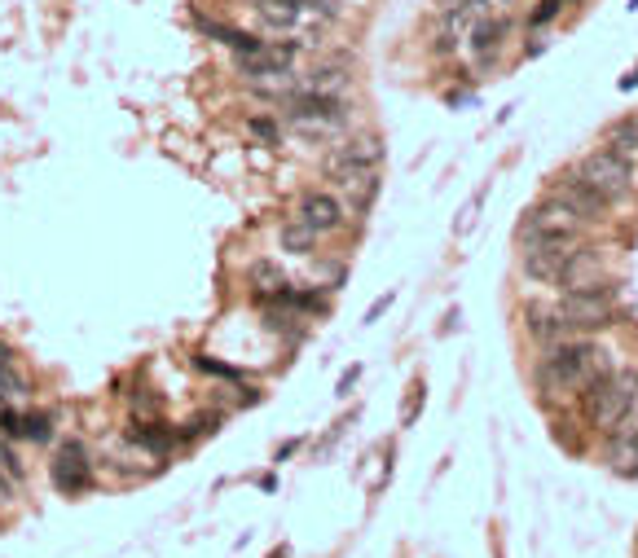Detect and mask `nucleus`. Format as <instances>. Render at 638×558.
I'll return each instance as SVG.
<instances>
[{"mask_svg": "<svg viewBox=\"0 0 638 558\" xmlns=\"http://www.w3.org/2000/svg\"><path fill=\"white\" fill-rule=\"evenodd\" d=\"M18 440H31V444H49V440H53V414H44V409H22V422H18Z\"/></svg>", "mask_w": 638, "mask_h": 558, "instance_id": "obj_20", "label": "nucleus"}, {"mask_svg": "<svg viewBox=\"0 0 638 558\" xmlns=\"http://www.w3.org/2000/svg\"><path fill=\"white\" fill-rule=\"evenodd\" d=\"M198 370H207V374H220V378H238V370L234 365H220V361H212V356H198Z\"/></svg>", "mask_w": 638, "mask_h": 558, "instance_id": "obj_27", "label": "nucleus"}, {"mask_svg": "<svg viewBox=\"0 0 638 558\" xmlns=\"http://www.w3.org/2000/svg\"><path fill=\"white\" fill-rule=\"evenodd\" d=\"M128 440H132V444H141V449H146V453H154V457H163V453H172V444L181 440V435H176V431H172L163 418H146V422H137V418H132Z\"/></svg>", "mask_w": 638, "mask_h": 558, "instance_id": "obj_16", "label": "nucleus"}, {"mask_svg": "<svg viewBox=\"0 0 638 558\" xmlns=\"http://www.w3.org/2000/svg\"><path fill=\"white\" fill-rule=\"evenodd\" d=\"M608 466H612V475H621V479H634L638 475V422L625 418L621 427L612 431Z\"/></svg>", "mask_w": 638, "mask_h": 558, "instance_id": "obj_15", "label": "nucleus"}, {"mask_svg": "<svg viewBox=\"0 0 638 558\" xmlns=\"http://www.w3.org/2000/svg\"><path fill=\"white\" fill-rule=\"evenodd\" d=\"M317 238H322V233H313L304 220H286V225L278 229V247L286 255H313L317 251Z\"/></svg>", "mask_w": 638, "mask_h": 558, "instance_id": "obj_19", "label": "nucleus"}, {"mask_svg": "<svg viewBox=\"0 0 638 558\" xmlns=\"http://www.w3.org/2000/svg\"><path fill=\"white\" fill-rule=\"evenodd\" d=\"M27 392H31L27 374L14 365V352L0 343V405H18V400H27Z\"/></svg>", "mask_w": 638, "mask_h": 558, "instance_id": "obj_17", "label": "nucleus"}, {"mask_svg": "<svg viewBox=\"0 0 638 558\" xmlns=\"http://www.w3.org/2000/svg\"><path fill=\"white\" fill-rule=\"evenodd\" d=\"M634 400H638V370H603L594 383L581 387V414H586L594 431L612 435L634 414Z\"/></svg>", "mask_w": 638, "mask_h": 558, "instance_id": "obj_2", "label": "nucleus"}, {"mask_svg": "<svg viewBox=\"0 0 638 558\" xmlns=\"http://www.w3.org/2000/svg\"><path fill=\"white\" fill-rule=\"evenodd\" d=\"M220 422H225L220 414H203V418H190V422H185V431H176V435H181V440H194V435H212Z\"/></svg>", "mask_w": 638, "mask_h": 558, "instance_id": "obj_25", "label": "nucleus"}, {"mask_svg": "<svg viewBox=\"0 0 638 558\" xmlns=\"http://www.w3.org/2000/svg\"><path fill=\"white\" fill-rule=\"evenodd\" d=\"M559 312H564V321H568L572 334L608 330L612 321H616V290H612L608 282L581 286V290H564V299H559Z\"/></svg>", "mask_w": 638, "mask_h": 558, "instance_id": "obj_5", "label": "nucleus"}, {"mask_svg": "<svg viewBox=\"0 0 638 558\" xmlns=\"http://www.w3.org/2000/svg\"><path fill=\"white\" fill-rule=\"evenodd\" d=\"M282 119L300 132H335V124L348 119L344 93H313V88H286L278 97Z\"/></svg>", "mask_w": 638, "mask_h": 558, "instance_id": "obj_3", "label": "nucleus"}, {"mask_svg": "<svg viewBox=\"0 0 638 558\" xmlns=\"http://www.w3.org/2000/svg\"><path fill=\"white\" fill-rule=\"evenodd\" d=\"M568 5H581V0H568Z\"/></svg>", "mask_w": 638, "mask_h": 558, "instance_id": "obj_34", "label": "nucleus"}, {"mask_svg": "<svg viewBox=\"0 0 638 558\" xmlns=\"http://www.w3.org/2000/svg\"><path fill=\"white\" fill-rule=\"evenodd\" d=\"M247 132L256 141H264V145H282V124H278V119H269V115H251Z\"/></svg>", "mask_w": 638, "mask_h": 558, "instance_id": "obj_23", "label": "nucleus"}, {"mask_svg": "<svg viewBox=\"0 0 638 558\" xmlns=\"http://www.w3.org/2000/svg\"><path fill=\"white\" fill-rule=\"evenodd\" d=\"M432 53H436V58H454V53H458V36H454V31H436V36H432Z\"/></svg>", "mask_w": 638, "mask_h": 558, "instance_id": "obj_26", "label": "nucleus"}, {"mask_svg": "<svg viewBox=\"0 0 638 558\" xmlns=\"http://www.w3.org/2000/svg\"><path fill=\"white\" fill-rule=\"evenodd\" d=\"M273 558H286V545H278V550H273Z\"/></svg>", "mask_w": 638, "mask_h": 558, "instance_id": "obj_33", "label": "nucleus"}, {"mask_svg": "<svg viewBox=\"0 0 638 558\" xmlns=\"http://www.w3.org/2000/svg\"><path fill=\"white\" fill-rule=\"evenodd\" d=\"M603 141H608V150L616 154H638V110H630V115H621V119H612L608 132H603Z\"/></svg>", "mask_w": 638, "mask_h": 558, "instance_id": "obj_18", "label": "nucleus"}, {"mask_svg": "<svg viewBox=\"0 0 638 558\" xmlns=\"http://www.w3.org/2000/svg\"><path fill=\"white\" fill-rule=\"evenodd\" d=\"M9 497H14V488H9V479L0 475V501H9Z\"/></svg>", "mask_w": 638, "mask_h": 558, "instance_id": "obj_31", "label": "nucleus"}, {"mask_svg": "<svg viewBox=\"0 0 638 558\" xmlns=\"http://www.w3.org/2000/svg\"><path fill=\"white\" fill-rule=\"evenodd\" d=\"M352 71L344 62H317V66H295V88H313V93H348Z\"/></svg>", "mask_w": 638, "mask_h": 558, "instance_id": "obj_14", "label": "nucleus"}, {"mask_svg": "<svg viewBox=\"0 0 638 558\" xmlns=\"http://www.w3.org/2000/svg\"><path fill=\"white\" fill-rule=\"evenodd\" d=\"M392 299H396V295H383V299H379V304H374V308L366 312V321H379V317H383V312H388V308H392Z\"/></svg>", "mask_w": 638, "mask_h": 558, "instance_id": "obj_28", "label": "nucleus"}, {"mask_svg": "<svg viewBox=\"0 0 638 558\" xmlns=\"http://www.w3.org/2000/svg\"><path fill=\"white\" fill-rule=\"evenodd\" d=\"M564 9H568V0H537L533 9H528V27L533 31H542V27H550V22H559L564 18Z\"/></svg>", "mask_w": 638, "mask_h": 558, "instance_id": "obj_22", "label": "nucleus"}, {"mask_svg": "<svg viewBox=\"0 0 638 558\" xmlns=\"http://www.w3.org/2000/svg\"><path fill=\"white\" fill-rule=\"evenodd\" d=\"M608 365V348L590 339V334H572V339L555 343V348H542V365H537V387L542 396L550 400H568V396H581V387L594 383Z\"/></svg>", "mask_w": 638, "mask_h": 558, "instance_id": "obj_1", "label": "nucleus"}, {"mask_svg": "<svg viewBox=\"0 0 638 558\" xmlns=\"http://www.w3.org/2000/svg\"><path fill=\"white\" fill-rule=\"evenodd\" d=\"M599 282H608V255H603V247L581 242V247L572 251V260L564 264V273H559V286L581 290V286H599Z\"/></svg>", "mask_w": 638, "mask_h": 558, "instance_id": "obj_12", "label": "nucleus"}, {"mask_svg": "<svg viewBox=\"0 0 638 558\" xmlns=\"http://www.w3.org/2000/svg\"><path fill=\"white\" fill-rule=\"evenodd\" d=\"M357 378H361V370H348V374H344V383H339V392H348V387L357 383Z\"/></svg>", "mask_w": 638, "mask_h": 558, "instance_id": "obj_29", "label": "nucleus"}, {"mask_svg": "<svg viewBox=\"0 0 638 558\" xmlns=\"http://www.w3.org/2000/svg\"><path fill=\"white\" fill-rule=\"evenodd\" d=\"M577 176H586V181L599 189V194H608L612 203H625V198H634V159L630 154H616V150H590L586 159L572 167Z\"/></svg>", "mask_w": 638, "mask_h": 558, "instance_id": "obj_6", "label": "nucleus"}, {"mask_svg": "<svg viewBox=\"0 0 638 558\" xmlns=\"http://www.w3.org/2000/svg\"><path fill=\"white\" fill-rule=\"evenodd\" d=\"M159 409H163L159 396H150V392H137V396H132V418H137V422L159 418Z\"/></svg>", "mask_w": 638, "mask_h": 558, "instance_id": "obj_24", "label": "nucleus"}, {"mask_svg": "<svg viewBox=\"0 0 638 558\" xmlns=\"http://www.w3.org/2000/svg\"><path fill=\"white\" fill-rule=\"evenodd\" d=\"M506 36H511V18L506 14H484L476 18L467 31H462V49L471 53V62H476V71H489V66H498L502 49H506Z\"/></svg>", "mask_w": 638, "mask_h": 558, "instance_id": "obj_7", "label": "nucleus"}, {"mask_svg": "<svg viewBox=\"0 0 638 558\" xmlns=\"http://www.w3.org/2000/svg\"><path fill=\"white\" fill-rule=\"evenodd\" d=\"M581 242H586V233H533V238H520V273L537 286L559 282V273H564V264Z\"/></svg>", "mask_w": 638, "mask_h": 558, "instance_id": "obj_4", "label": "nucleus"}, {"mask_svg": "<svg viewBox=\"0 0 638 558\" xmlns=\"http://www.w3.org/2000/svg\"><path fill=\"white\" fill-rule=\"evenodd\" d=\"M436 5H440V9H449V5H458V0H436Z\"/></svg>", "mask_w": 638, "mask_h": 558, "instance_id": "obj_32", "label": "nucleus"}, {"mask_svg": "<svg viewBox=\"0 0 638 558\" xmlns=\"http://www.w3.org/2000/svg\"><path fill=\"white\" fill-rule=\"evenodd\" d=\"M295 220H304L313 233H335L348 225V207L339 194H326V189H308L300 198V211H295Z\"/></svg>", "mask_w": 638, "mask_h": 558, "instance_id": "obj_11", "label": "nucleus"}, {"mask_svg": "<svg viewBox=\"0 0 638 558\" xmlns=\"http://www.w3.org/2000/svg\"><path fill=\"white\" fill-rule=\"evenodd\" d=\"M621 88H625V93H630V88H638V66H634V71L621 80Z\"/></svg>", "mask_w": 638, "mask_h": 558, "instance_id": "obj_30", "label": "nucleus"}, {"mask_svg": "<svg viewBox=\"0 0 638 558\" xmlns=\"http://www.w3.org/2000/svg\"><path fill=\"white\" fill-rule=\"evenodd\" d=\"M524 334L537 343V348H555V343L572 339L564 312L550 308V304H528V308H524Z\"/></svg>", "mask_w": 638, "mask_h": 558, "instance_id": "obj_13", "label": "nucleus"}, {"mask_svg": "<svg viewBox=\"0 0 638 558\" xmlns=\"http://www.w3.org/2000/svg\"><path fill=\"white\" fill-rule=\"evenodd\" d=\"M251 286H256V299H269L273 290L286 286V277L278 264H256V269H251Z\"/></svg>", "mask_w": 638, "mask_h": 558, "instance_id": "obj_21", "label": "nucleus"}, {"mask_svg": "<svg viewBox=\"0 0 638 558\" xmlns=\"http://www.w3.org/2000/svg\"><path fill=\"white\" fill-rule=\"evenodd\" d=\"M590 225L577 216L568 203H559L555 194H546L542 203H537L533 211L524 216V225H520V238H533V233H586Z\"/></svg>", "mask_w": 638, "mask_h": 558, "instance_id": "obj_10", "label": "nucleus"}, {"mask_svg": "<svg viewBox=\"0 0 638 558\" xmlns=\"http://www.w3.org/2000/svg\"><path fill=\"white\" fill-rule=\"evenodd\" d=\"M550 194L559 198V203H568L572 211H577L586 225H608V211L616 207L608 194H599L586 176H577V172H564V176H555V185H550Z\"/></svg>", "mask_w": 638, "mask_h": 558, "instance_id": "obj_8", "label": "nucleus"}, {"mask_svg": "<svg viewBox=\"0 0 638 558\" xmlns=\"http://www.w3.org/2000/svg\"><path fill=\"white\" fill-rule=\"evenodd\" d=\"M49 475H53V488L66 497H75V493H84L88 484H93V462H88V449L80 440H66L58 453H53V462H49Z\"/></svg>", "mask_w": 638, "mask_h": 558, "instance_id": "obj_9", "label": "nucleus"}]
</instances>
